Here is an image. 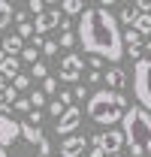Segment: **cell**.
I'll use <instances>...</instances> for the list:
<instances>
[{
	"mask_svg": "<svg viewBox=\"0 0 151 157\" xmlns=\"http://www.w3.org/2000/svg\"><path fill=\"white\" fill-rule=\"evenodd\" d=\"M12 109H18V112H30V103H27L24 97H18L15 103H12Z\"/></svg>",
	"mask_w": 151,
	"mask_h": 157,
	"instance_id": "4316f807",
	"label": "cell"
},
{
	"mask_svg": "<svg viewBox=\"0 0 151 157\" xmlns=\"http://www.w3.org/2000/svg\"><path fill=\"white\" fill-rule=\"evenodd\" d=\"M130 27L136 30V33H139V36H145V33H151V15H145V12H139V15H136V21H133Z\"/></svg>",
	"mask_w": 151,
	"mask_h": 157,
	"instance_id": "4fadbf2b",
	"label": "cell"
},
{
	"mask_svg": "<svg viewBox=\"0 0 151 157\" xmlns=\"http://www.w3.org/2000/svg\"><path fill=\"white\" fill-rule=\"evenodd\" d=\"M82 55H67V58L60 60V78H67V82H79L82 78Z\"/></svg>",
	"mask_w": 151,
	"mask_h": 157,
	"instance_id": "9c48e42d",
	"label": "cell"
},
{
	"mask_svg": "<svg viewBox=\"0 0 151 157\" xmlns=\"http://www.w3.org/2000/svg\"><path fill=\"white\" fill-rule=\"evenodd\" d=\"M64 21V15H60V9H57V3H45V9L39 12L37 18H33V33L37 36H42V33H48V30H55L57 24Z\"/></svg>",
	"mask_w": 151,
	"mask_h": 157,
	"instance_id": "5b68a950",
	"label": "cell"
},
{
	"mask_svg": "<svg viewBox=\"0 0 151 157\" xmlns=\"http://www.w3.org/2000/svg\"><path fill=\"white\" fill-rule=\"evenodd\" d=\"M136 15H139V12H136V6H133V3H127V6L121 9V21H124V24H133Z\"/></svg>",
	"mask_w": 151,
	"mask_h": 157,
	"instance_id": "2e32d148",
	"label": "cell"
},
{
	"mask_svg": "<svg viewBox=\"0 0 151 157\" xmlns=\"http://www.w3.org/2000/svg\"><path fill=\"white\" fill-rule=\"evenodd\" d=\"M57 103L70 109V106H73V94H70V91H60V97H57Z\"/></svg>",
	"mask_w": 151,
	"mask_h": 157,
	"instance_id": "484cf974",
	"label": "cell"
},
{
	"mask_svg": "<svg viewBox=\"0 0 151 157\" xmlns=\"http://www.w3.org/2000/svg\"><path fill=\"white\" fill-rule=\"evenodd\" d=\"M142 52L148 58L136 60V67H133V97H136V106L151 115V42Z\"/></svg>",
	"mask_w": 151,
	"mask_h": 157,
	"instance_id": "277c9868",
	"label": "cell"
},
{
	"mask_svg": "<svg viewBox=\"0 0 151 157\" xmlns=\"http://www.w3.org/2000/svg\"><path fill=\"white\" fill-rule=\"evenodd\" d=\"M57 6H60V15H82L88 3H82V0H64V3H57Z\"/></svg>",
	"mask_w": 151,
	"mask_h": 157,
	"instance_id": "7c38bea8",
	"label": "cell"
},
{
	"mask_svg": "<svg viewBox=\"0 0 151 157\" xmlns=\"http://www.w3.org/2000/svg\"><path fill=\"white\" fill-rule=\"evenodd\" d=\"M15 36H18L21 42H24V39H27V36H33V27H30V24L24 21V24H18V33H15Z\"/></svg>",
	"mask_w": 151,
	"mask_h": 157,
	"instance_id": "ffe728a7",
	"label": "cell"
},
{
	"mask_svg": "<svg viewBox=\"0 0 151 157\" xmlns=\"http://www.w3.org/2000/svg\"><path fill=\"white\" fill-rule=\"evenodd\" d=\"M124 109H127V97L115 94V91H106V88H100L97 94L88 97V118L94 124H103V127L118 124L121 115H124Z\"/></svg>",
	"mask_w": 151,
	"mask_h": 157,
	"instance_id": "3957f363",
	"label": "cell"
},
{
	"mask_svg": "<svg viewBox=\"0 0 151 157\" xmlns=\"http://www.w3.org/2000/svg\"><path fill=\"white\" fill-rule=\"evenodd\" d=\"M76 39L82 42V48L94 58H106L118 63L124 58V42L118 30V18L103 6H85V12L79 15V33Z\"/></svg>",
	"mask_w": 151,
	"mask_h": 157,
	"instance_id": "6da1fadb",
	"label": "cell"
},
{
	"mask_svg": "<svg viewBox=\"0 0 151 157\" xmlns=\"http://www.w3.org/2000/svg\"><path fill=\"white\" fill-rule=\"evenodd\" d=\"M73 42H76V33H73V30H64V33H60V45H64V48H70Z\"/></svg>",
	"mask_w": 151,
	"mask_h": 157,
	"instance_id": "603a6c76",
	"label": "cell"
},
{
	"mask_svg": "<svg viewBox=\"0 0 151 157\" xmlns=\"http://www.w3.org/2000/svg\"><path fill=\"white\" fill-rule=\"evenodd\" d=\"M85 148H88V139L82 136V133H73V136H67L64 142H60L57 154H60V157H82Z\"/></svg>",
	"mask_w": 151,
	"mask_h": 157,
	"instance_id": "ba28073f",
	"label": "cell"
},
{
	"mask_svg": "<svg viewBox=\"0 0 151 157\" xmlns=\"http://www.w3.org/2000/svg\"><path fill=\"white\" fill-rule=\"evenodd\" d=\"M79 124H82V109H79V106H70V109H67V112H64V115L57 118V136H73L76 133V127H79Z\"/></svg>",
	"mask_w": 151,
	"mask_h": 157,
	"instance_id": "52a82bcc",
	"label": "cell"
},
{
	"mask_svg": "<svg viewBox=\"0 0 151 157\" xmlns=\"http://www.w3.org/2000/svg\"><path fill=\"white\" fill-rule=\"evenodd\" d=\"M106 157H121V154H106Z\"/></svg>",
	"mask_w": 151,
	"mask_h": 157,
	"instance_id": "d6a6232c",
	"label": "cell"
},
{
	"mask_svg": "<svg viewBox=\"0 0 151 157\" xmlns=\"http://www.w3.org/2000/svg\"><path fill=\"white\" fill-rule=\"evenodd\" d=\"M121 136L127 142L133 157H142V154H151V115L139 106H130L124 109L121 115Z\"/></svg>",
	"mask_w": 151,
	"mask_h": 157,
	"instance_id": "7a4b0ae2",
	"label": "cell"
},
{
	"mask_svg": "<svg viewBox=\"0 0 151 157\" xmlns=\"http://www.w3.org/2000/svg\"><path fill=\"white\" fill-rule=\"evenodd\" d=\"M127 85V76H124V70L121 67H112V70H106V91H115V94H121V88Z\"/></svg>",
	"mask_w": 151,
	"mask_h": 157,
	"instance_id": "30bf717a",
	"label": "cell"
},
{
	"mask_svg": "<svg viewBox=\"0 0 151 157\" xmlns=\"http://www.w3.org/2000/svg\"><path fill=\"white\" fill-rule=\"evenodd\" d=\"M48 112H52V115H55V118H60V115H64V112H67V106H60V103H57V100H55V103L48 106Z\"/></svg>",
	"mask_w": 151,
	"mask_h": 157,
	"instance_id": "83f0119b",
	"label": "cell"
},
{
	"mask_svg": "<svg viewBox=\"0 0 151 157\" xmlns=\"http://www.w3.org/2000/svg\"><path fill=\"white\" fill-rule=\"evenodd\" d=\"M18 60H27V63H37L39 60V52L37 48H30V45H24V48H21V58Z\"/></svg>",
	"mask_w": 151,
	"mask_h": 157,
	"instance_id": "e0dca14e",
	"label": "cell"
},
{
	"mask_svg": "<svg viewBox=\"0 0 151 157\" xmlns=\"http://www.w3.org/2000/svg\"><path fill=\"white\" fill-rule=\"evenodd\" d=\"M3 58H6V55H3V52H0V60H3Z\"/></svg>",
	"mask_w": 151,
	"mask_h": 157,
	"instance_id": "e575fe53",
	"label": "cell"
},
{
	"mask_svg": "<svg viewBox=\"0 0 151 157\" xmlns=\"http://www.w3.org/2000/svg\"><path fill=\"white\" fill-rule=\"evenodd\" d=\"M12 12H15V9H12V3H9V0H0V30L12 21Z\"/></svg>",
	"mask_w": 151,
	"mask_h": 157,
	"instance_id": "5bb4252c",
	"label": "cell"
},
{
	"mask_svg": "<svg viewBox=\"0 0 151 157\" xmlns=\"http://www.w3.org/2000/svg\"><path fill=\"white\" fill-rule=\"evenodd\" d=\"M27 9H30L33 15H39V12L45 9V3H42V0H30V3H27Z\"/></svg>",
	"mask_w": 151,
	"mask_h": 157,
	"instance_id": "d4e9b609",
	"label": "cell"
},
{
	"mask_svg": "<svg viewBox=\"0 0 151 157\" xmlns=\"http://www.w3.org/2000/svg\"><path fill=\"white\" fill-rule=\"evenodd\" d=\"M91 145L100 148L103 154H118L121 145H124V136H121V130H106V133H97L91 139Z\"/></svg>",
	"mask_w": 151,
	"mask_h": 157,
	"instance_id": "8992f818",
	"label": "cell"
},
{
	"mask_svg": "<svg viewBox=\"0 0 151 157\" xmlns=\"http://www.w3.org/2000/svg\"><path fill=\"white\" fill-rule=\"evenodd\" d=\"M15 100H18V94H15V88H12V85H0V103L12 106Z\"/></svg>",
	"mask_w": 151,
	"mask_h": 157,
	"instance_id": "9a60e30c",
	"label": "cell"
},
{
	"mask_svg": "<svg viewBox=\"0 0 151 157\" xmlns=\"http://www.w3.org/2000/svg\"><path fill=\"white\" fill-rule=\"evenodd\" d=\"M88 67H91V73H100V67H103V60L91 55V60H88Z\"/></svg>",
	"mask_w": 151,
	"mask_h": 157,
	"instance_id": "4dcf8cb0",
	"label": "cell"
},
{
	"mask_svg": "<svg viewBox=\"0 0 151 157\" xmlns=\"http://www.w3.org/2000/svg\"><path fill=\"white\" fill-rule=\"evenodd\" d=\"M27 115H30V121H27V124H33V127H37L39 121H42V109H30Z\"/></svg>",
	"mask_w": 151,
	"mask_h": 157,
	"instance_id": "f1b7e54d",
	"label": "cell"
},
{
	"mask_svg": "<svg viewBox=\"0 0 151 157\" xmlns=\"http://www.w3.org/2000/svg\"><path fill=\"white\" fill-rule=\"evenodd\" d=\"M0 85H6V82H3V76H0Z\"/></svg>",
	"mask_w": 151,
	"mask_h": 157,
	"instance_id": "836d02e7",
	"label": "cell"
},
{
	"mask_svg": "<svg viewBox=\"0 0 151 157\" xmlns=\"http://www.w3.org/2000/svg\"><path fill=\"white\" fill-rule=\"evenodd\" d=\"M88 157H106V154H103L100 148H91V151H88Z\"/></svg>",
	"mask_w": 151,
	"mask_h": 157,
	"instance_id": "1f68e13d",
	"label": "cell"
},
{
	"mask_svg": "<svg viewBox=\"0 0 151 157\" xmlns=\"http://www.w3.org/2000/svg\"><path fill=\"white\" fill-rule=\"evenodd\" d=\"M33 76H37V78H48V67H45L42 60H37V63H33Z\"/></svg>",
	"mask_w": 151,
	"mask_h": 157,
	"instance_id": "44dd1931",
	"label": "cell"
},
{
	"mask_svg": "<svg viewBox=\"0 0 151 157\" xmlns=\"http://www.w3.org/2000/svg\"><path fill=\"white\" fill-rule=\"evenodd\" d=\"M27 103H30V109H39V106L45 103V94H42V91H33V94L27 97Z\"/></svg>",
	"mask_w": 151,
	"mask_h": 157,
	"instance_id": "d6986e66",
	"label": "cell"
},
{
	"mask_svg": "<svg viewBox=\"0 0 151 157\" xmlns=\"http://www.w3.org/2000/svg\"><path fill=\"white\" fill-rule=\"evenodd\" d=\"M55 91H57V82H55V78H42V94L48 97V94H55Z\"/></svg>",
	"mask_w": 151,
	"mask_h": 157,
	"instance_id": "7402d4cb",
	"label": "cell"
},
{
	"mask_svg": "<svg viewBox=\"0 0 151 157\" xmlns=\"http://www.w3.org/2000/svg\"><path fill=\"white\" fill-rule=\"evenodd\" d=\"M18 73H21V60L18 58L6 55V58L0 60V76H3V82H6V78H15Z\"/></svg>",
	"mask_w": 151,
	"mask_h": 157,
	"instance_id": "8fae6325",
	"label": "cell"
},
{
	"mask_svg": "<svg viewBox=\"0 0 151 157\" xmlns=\"http://www.w3.org/2000/svg\"><path fill=\"white\" fill-rule=\"evenodd\" d=\"M27 85H30V76H24V73H18V76L12 78V88H15V94H18V91H27Z\"/></svg>",
	"mask_w": 151,
	"mask_h": 157,
	"instance_id": "ac0fdd59",
	"label": "cell"
},
{
	"mask_svg": "<svg viewBox=\"0 0 151 157\" xmlns=\"http://www.w3.org/2000/svg\"><path fill=\"white\" fill-rule=\"evenodd\" d=\"M70 94H73L76 100H85V97H88V91H85V85H76V91H70Z\"/></svg>",
	"mask_w": 151,
	"mask_h": 157,
	"instance_id": "f546056e",
	"label": "cell"
},
{
	"mask_svg": "<svg viewBox=\"0 0 151 157\" xmlns=\"http://www.w3.org/2000/svg\"><path fill=\"white\" fill-rule=\"evenodd\" d=\"M57 52V42L55 39H45V42H42V55H55Z\"/></svg>",
	"mask_w": 151,
	"mask_h": 157,
	"instance_id": "cb8c5ba5",
	"label": "cell"
}]
</instances>
